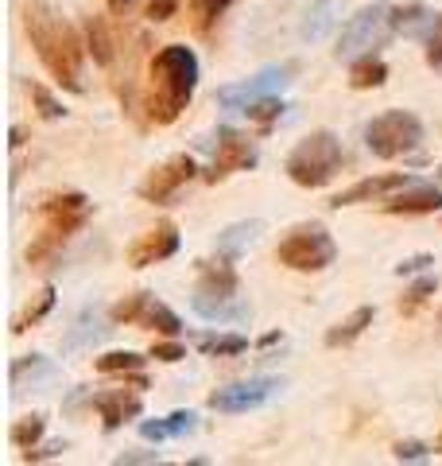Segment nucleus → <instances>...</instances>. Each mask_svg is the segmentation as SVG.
Returning a JSON list of instances; mask_svg holds the SVG:
<instances>
[{
    "mask_svg": "<svg viewBox=\"0 0 442 466\" xmlns=\"http://www.w3.org/2000/svg\"><path fill=\"white\" fill-rule=\"evenodd\" d=\"M392 16H396V8L385 5V0L361 8L357 16H349V24L342 27V39H337L334 55L337 58H353V55H368L373 47H380L385 35L392 32Z\"/></svg>",
    "mask_w": 442,
    "mask_h": 466,
    "instance_id": "nucleus-8",
    "label": "nucleus"
},
{
    "mask_svg": "<svg viewBox=\"0 0 442 466\" xmlns=\"http://www.w3.org/2000/svg\"><path fill=\"white\" fill-rule=\"evenodd\" d=\"M66 451V440H51L47 447H32L24 451V462H43V459H58Z\"/></svg>",
    "mask_w": 442,
    "mask_h": 466,
    "instance_id": "nucleus-37",
    "label": "nucleus"
},
{
    "mask_svg": "<svg viewBox=\"0 0 442 466\" xmlns=\"http://www.w3.org/2000/svg\"><path fill=\"white\" fill-rule=\"evenodd\" d=\"M346 164V152H342V140H337L334 133H326V128H318V133L303 137L299 144L291 148L287 156V175L291 183L306 187V191H315V187H326L337 171H342Z\"/></svg>",
    "mask_w": 442,
    "mask_h": 466,
    "instance_id": "nucleus-4",
    "label": "nucleus"
},
{
    "mask_svg": "<svg viewBox=\"0 0 442 466\" xmlns=\"http://www.w3.org/2000/svg\"><path fill=\"white\" fill-rule=\"evenodd\" d=\"M156 462H164L156 451H125V455H116V466H156Z\"/></svg>",
    "mask_w": 442,
    "mask_h": 466,
    "instance_id": "nucleus-38",
    "label": "nucleus"
},
{
    "mask_svg": "<svg viewBox=\"0 0 442 466\" xmlns=\"http://www.w3.org/2000/svg\"><path fill=\"white\" fill-rule=\"evenodd\" d=\"M392 32L407 39H431L435 32H442V12H431L427 5H404L392 16Z\"/></svg>",
    "mask_w": 442,
    "mask_h": 466,
    "instance_id": "nucleus-17",
    "label": "nucleus"
},
{
    "mask_svg": "<svg viewBox=\"0 0 442 466\" xmlns=\"http://www.w3.org/2000/svg\"><path fill=\"white\" fill-rule=\"evenodd\" d=\"M109 319L116 327H147V330H159L167 339H179L183 334V323L167 303H159L152 291H136V296H125L116 308L109 311Z\"/></svg>",
    "mask_w": 442,
    "mask_h": 466,
    "instance_id": "nucleus-9",
    "label": "nucleus"
},
{
    "mask_svg": "<svg viewBox=\"0 0 442 466\" xmlns=\"http://www.w3.org/2000/svg\"><path fill=\"white\" fill-rule=\"evenodd\" d=\"M147 16L152 20H171L175 16V0H147Z\"/></svg>",
    "mask_w": 442,
    "mask_h": 466,
    "instance_id": "nucleus-40",
    "label": "nucleus"
},
{
    "mask_svg": "<svg viewBox=\"0 0 442 466\" xmlns=\"http://www.w3.org/2000/svg\"><path fill=\"white\" fill-rule=\"evenodd\" d=\"M198 350L210 358H237L248 350V339L245 334H202L198 339Z\"/></svg>",
    "mask_w": 442,
    "mask_h": 466,
    "instance_id": "nucleus-27",
    "label": "nucleus"
},
{
    "mask_svg": "<svg viewBox=\"0 0 442 466\" xmlns=\"http://www.w3.org/2000/svg\"><path fill=\"white\" fill-rule=\"evenodd\" d=\"M147 358H156V361H167V366H175V361H183L186 358V350L175 342V339H167V342H152V354Z\"/></svg>",
    "mask_w": 442,
    "mask_h": 466,
    "instance_id": "nucleus-35",
    "label": "nucleus"
},
{
    "mask_svg": "<svg viewBox=\"0 0 442 466\" xmlns=\"http://www.w3.org/2000/svg\"><path fill=\"white\" fill-rule=\"evenodd\" d=\"M229 5H233V0H195V12H198V27H202V32H206V27H210Z\"/></svg>",
    "mask_w": 442,
    "mask_h": 466,
    "instance_id": "nucleus-33",
    "label": "nucleus"
},
{
    "mask_svg": "<svg viewBox=\"0 0 442 466\" xmlns=\"http://www.w3.org/2000/svg\"><path fill=\"white\" fill-rule=\"evenodd\" d=\"M85 218H90V198L78 191L43 198L39 202V238L27 245V265H43L47 257H55L70 233H78L85 226Z\"/></svg>",
    "mask_w": 442,
    "mask_h": 466,
    "instance_id": "nucleus-3",
    "label": "nucleus"
},
{
    "mask_svg": "<svg viewBox=\"0 0 442 466\" xmlns=\"http://www.w3.org/2000/svg\"><path fill=\"white\" fill-rule=\"evenodd\" d=\"M431 265H435L431 253H416V257H404L400 265H396V276H416V272H427Z\"/></svg>",
    "mask_w": 442,
    "mask_h": 466,
    "instance_id": "nucleus-36",
    "label": "nucleus"
},
{
    "mask_svg": "<svg viewBox=\"0 0 442 466\" xmlns=\"http://www.w3.org/2000/svg\"><path fill=\"white\" fill-rule=\"evenodd\" d=\"M380 207H385L388 214H435V210H442V191H438L435 183L411 179L396 195H388Z\"/></svg>",
    "mask_w": 442,
    "mask_h": 466,
    "instance_id": "nucleus-15",
    "label": "nucleus"
},
{
    "mask_svg": "<svg viewBox=\"0 0 442 466\" xmlns=\"http://www.w3.org/2000/svg\"><path fill=\"white\" fill-rule=\"evenodd\" d=\"M264 233V222L260 218H253V222H233L217 233V257H226V260H237L248 245H253L256 238Z\"/></svg>",
    "mask_w": 442,
    "mask_h": 466,
    "instance_id": "nucleus-20",
    "label": "nucleus"
},
{
    "mask_svg": "<svg viewBox=\"0 0 442 466\" xmlns=\"http://www.w3.org/2000/svg\"><path fill=\"white\" fill-rule=\"evenodd\" d=\"M144 366L140 354H132V350H109V354L97 358V370L101 373H136Z\"/></svg>",
    "mask_w": 442,
    "mask_h": 466,
    "instance_id": "nucleus-30",
    "label": "nucleus"
},
{
    "mask_svg": "<svg viewBox=\"0 0 442 466\" xmlns=\"http://www.w3.org/2000/svg\"><path fill=\"white\" fill-rule=\"evenodd\" d=\"M175 249H179V229H175L171 222H159L156 229L140 233V238L128 245V265H132V268L159 265V260L175 257Z\"/></svg>",
    "mask_w": 442,
    "mask_h": 466,
    "instance_id": "nucleus-14",
    "label": "nucleus"
},
{
    "mask_svg": "<svg viewBox=\"0 0 442 466\" xmlns=\"http://www.w3.org/2000/svg\"><path fill=\"white\" fill-rule=\"evenodd\" d=\"M435 451H442V435H438V443H435Z\"/></svg>",
    "mask_w": 442,
    "mask_h": 466,
    "instance_id": "nucleus-45",
    "label": "nucleus"
},
{
    "mask_svg": "<svg viewBox=\"0 0 442 466\" xmlns=\"http://www.w3.org/2000/svg\"><path fill=\"white\" fill-rule=\"evenodd\" d=\"M51 308H55V288H43V291H39V299H35V303H27V308H24L16 319H12V334H24L27 327L43 323Z\"/></svg>",
    "mask_w": 442,
    "mask_h": 466,
    "instance_id": "nucleus-28",
    "label": "nucleus"
},
{
    "mask_svg": "<svg viewBox=\"0 0 442 466\" xmlns=\"http://www.w3.org/2000/svg\"><path fill=\"white\" fill-rule=\"evenodd\" d=\"M256 144L248 140L245 133H237V128H217V148H214V167L206 179L217 183L226 179V175L233 171H253L256 167Z\"/></svg>",
    "mask_w": 442,
    "mask_h": 466,
    "instance_id": "nucleus-13",
    "label": "nucleus"
},
{
    "mask_svg": "<svg viewBox=\"0 0 442 466\" xmlns=\"http://www.w3.org/2000/svg\"><path fill=\"white\" fill-rule=\"evenodd\" d=\"M8 137H12V140H8V144H12V148H20V144H24V128L16 125V128H12V133H8Z\"/></svg>",
    "mask_w": 442,
    "mask_h": 466,
    "instance_id": "nucleus-42",
    "label": "nucleus"
},
{
    "mask_svg": "<svg viewBox=\"0 0 442 466\" xmlns=\"http://www.w3.org/2000/svg\"><path fill=\"white\" fill-rule=\"evenodd\" d=\"M365 144L377 159H396L404 152H416L423 144V121L416 113H404V109H388L368 121L365 128Z\"/></svg>",
    "mask_w": 442,
    "mask_h": 466,
    "instance_id": "nucleus-7",
    "label": "nucleus"
},
{
    "mask_svg": "<svg viewBox=\"0 0 442 466\" xmlns=\"http://www.w3.org/2000/svg\"><path fill=\"white\" fill-rule=\"evenodd\" d=\"M334 257H337V245L326 233V226H318V222L295 226L276 249V260L287 265L291 272H322L334 265Z\"/></svg>",
    "mask_w": 442,
    "mask_h": 466,
    "instance_id": "nucleus-6",
    "label": "nucleus"
},
{
    "mask_svg": "<svg viewBox=\"0 0 442 466\" xmlns=\"http://www.w3.org/2000/svg\"><path fill=\"white\" fill-rule=\"evenodd\" d=\"M85 47H90L97 66L113 63V35L105 27V16H90V20H85Z\"/></svg>",
    "mask_w": 442,
    "mask_h": 466,
    "instance_id": "nucleus-25",
    "label": "nucleus"
},
{
    "mask_svg": "<svg viewBox=\"0 0 442 466\" xmlns=\"http://www.w3.org/2000/svg\"><path fill=\"white\" fill-rule=\"evenodd\" d=\"M373 315H377L373 308H357V311H349V315L342 319V323L326 330V346H349V342H357L361 334H365L368 327H373Z\"/></svg>",
    "mask_w": 442,
    "mask_h": 466,
    "instance_id": "nucleus-22",
    "label": "nucleus"
},
{
    "mask_svg": "<svg viewBox=\"0 0 442 466\" xmlns=\"http://www.w3.org/2000/svg\"><path fill=\"white\" fill-rule=\"evenodd\" d=\"M411 183V175H373V179H361V183H353L349 191L337 195L330 207L334 210H342V207H357V202H385L388 195H396L400 187Z\"/></svg>",
    "mask_w": 442,
    "mask_h": 466,
    "instance_id": "nucleus-16",
    "label": "nucleus"
},
{
    "mask_svg": "<svg viewBox=\"0 0 442 466\" xmlns=\"http://www.w3.org/2000/svg\"><path fill=\"white\" fill-rule=\"evenodd\" d=\"M105 5H109L113 12H125V8H128V0H105Z\"/></svg>",
    "mask_w": 442,
    "mask_h": 466,
    "instance_id": "nucleus-43",
    "label": "nucleus"
},
{
    "mask_svg": "<svg viewBox=\"0 0 442 466\" xmlns=\"http://www.w3.org/2000/svg\"><path fill=\"white\" fill-rule=\"evenodd\" d=\"M32 106H35V113L43 116V121H63L66 116V109H63V101H58L47 86H32Z\"/></svg>",
    "mask_w": 442,
    "mask_h": 466,
    "instance_id": "nucleus-31",
    "label": "nucleus"
},
{
    "mask_svg": "<svg viewBox=\"0 0 442 466\" xmlns=\"http://www.w3.org/2000/svg\"><path fill=\"white\" fill-rule=\"evenodd\" d=\"M198 428V416L195 412H171L167 420H144L140 424V435L152 443H164V440H175V435H186Z\"/></svg>",
    "mask_w": 442,
    "mask_h": 466,
    "instance_id": "nucleus-21",
    "label": "nucleus"
},
{
    "mask_svg": "<svg viewBox=\"0 0 442 466\" xmlns=\"http://www.w3.org/2000/svg\"><path fill=\"white\" fill-rule=\"evenodd\" d=\"M388 78V66H385V58H377L373 51L361 55L357 63L349 66V86L353 90H377V86H385Z\"/></svg>",
    "mask_w": 442,
    "mask_h": 466,
    "instance_id": "nucleus-24",
    "label": "nucleus"
},
{
    "mask_svg": "<svg viewBox=\"0 0 442 466\" xmlns=\"http://www.w3.org/2000/svg\"><path fill=\"white\" fill-rule=\"evenodd\" d=\"M435 291H438V276H431V272H427V276H419V280H416V284H411V288L404 291V299H400V315H404V319L419 315V311L427 308V303H431V296H435Z\"/></svg>",
    "mask_w": 442,
    "mask_h": 466,
    "instance_id": "nucleus-26",
    "label": "nucleus"
},
{
    "mask_svg": "<svg viewBox=\"0 0 442 466\" xmlns=\"http://www.w3.org/2000/svg\"><path fill=\"white\" fill-rule=\"evenodd\" d=\"M342 12H346V0H315V5L303 12V24H299L303 43L326 39L334 32V24L342 20Z\"/></svg>",
    "mask_w": 442,
    "mask_h": 466,
    "instance_id": "nucleus-18",
    "label": "nucleus"
},
{
    "mask_svg": "<svg viewBox=\"0 0 442 466\" xmlns=\"http://www.w3.org/2000/svg\"><path fill=\"white\" fill-rule=\"evenodd\" d=\"M43 428H47V420H43L39 412H32V416H24V420H16V424H12L8 440L16 443L20 451H32V447L43 440Z\"/></svg>",
    "mask_w": 442,
    "mask_h": 466,
    "instance_id": "nucleus-29",
    "label": "nucleus"
},
{
    "mask_svg": "<svg viewBox=\"0 0 442 466\" xmlns=\"http://www.w3.org/2000/svg\"><path fill=\"white\" fill-rule=\"evenodd\" d=\"M392 455L400 459V462H423L427 455H431V447L419 443V440H404V443H396V447H392Z\"/></svg>",
    "mask_w": 442,
    "mask_h": 466,
    "instance_id": "nucleus-34",
    "label": "nucleus"
},
{
    "mask_svg": "<svg viewBox=\"0 0 442 466\" xmlns=\"http://www.w3.org/2000/svg\"><path fill=\"white\" fill-rule=\"evenodd\" d=\"M237 272L229 268V260L221 257L217 265L206 260L198 268V284L190 296V308L202 319H248V308H237Z\"/></svg>",
    "mask_w": 442,
    "mask_h": 466,
    "instance_id": "nucleus-5",
    "label": "nucleus"
},
{
    "mask_svg": "<svg viewBox=\"0 0 442 466\" xmlns=\"http://www.w3.org/2000/svg\"><path fill=\"white\" fill-rule=\"evenodd\" d=\"M427 66H435L442 75V32H435L431 39H427Z\"/></svg>",
    "mask_w": 442,
    "mask_h": 466,
    "instance_id": "nucleus-39",
    "label": "nucleus"
},
{
    "mask_svg": "<svg viewBox=\"0 0 442 466\" xmlns=\"http://www.w3.org/2000/svg\"><path fill=\"white\" fill-rule=\"evenodd\" d=\"M287 82H291V66H268V70H260V75L245 78V82L221 86V90H217V106H221V109H241V113H245L248 106H253V101L279 94Z\"/></svg>",
    "mask_w": 442,
    "mask_h": 466,
    "instance_id": "nucleus-11",
    "label": "nucleus"
},
{
    "mask_svg": "<svg viewBox=\"0 0 442 466\" xmlns=\"http://www.w3.org/2000/svg\"><path fill=\"white\" fill-rule=\"evenodd\" d=\"M94 408L101 412V420H105V431H116L125 420H136L144 404H140V397H132V392L113 389V392H97Z\"/></svg>",
    "mask_w": 442,
    "mask_h": 466,
    "instance_id": "nucleus-19",
    "label": "nucleus"
},
{
    "mask_svg": "<svg viewBox=\"0 0 442 466\" xmlns=\"http://www.w3.org/2000/svg\"><path fill=\"white\" fill-rule=\"evenodd\" d=\"M438 330H442V308H438Z\"/></svg>",
    "mask_w": 442,
    "mask_h": 466,
    "instance_id": "nucleus-44",
    "label": "nucleus"
},
{
    "mask_svg": "<svg viewBox=\"0 0 442 466\" xmlns=\"http://www.w3.org/2000/svg\"><path fill=\"white\" fill-rule=\"evenodd\" d=\"M198 86V55L183 43H167L147 66V97L144 109L156 125L179 121V113L190 106Z\"/></svg>",
    "mask_w": 442,
    "mask_h": 466,
    "instance_id": "nucleus-2",
    "label": "nucleus"
},
{
    "mask_svg": "<svg viewBox=\"0 0 442 466\" xmlns=\"http://www.w3.org/2000/svg\"><path fill=\"white\" fill-rule=\"evenodd\" d=\"M55 373V366L43 354H27V358H16L12 361V389H27V385H39V381H47V377Z\"/></svg>",
    "mask_w": 442,
    "mask_h": 466,
    "instance_id": "nucleus-23",
    "label": "nucleus"
},
{
    "mask_svg": "<svg viewBox=\"0 0 442 466\" xmlns=\"http://www.w3.org/2000/svg\"><path fill=\"white\" fill-rule=\"evenodd\" d=\"M279 392H284L279 377H253V381H237V385L210 392V408L214 412H226V416H237V412H253V408L268 404Z\"/></svg>",
    "mask_w": 442,
    "mask_h": 466,
    "instance_id": "nucleus-10",
    "label": "nucleus"
},
{
    "mask_svg": "<svg viewBox=\"0 0 442 466\" xmlns=\"http://www.w3.org/2000/svg\"><path fill=\"white\" fill-rule=\"evenodd\" d=\"M195 171H198V167H195V159H190V156H171L167 164H159V167L140 183V198L152 202V207H164V202H171L190 179H195Z\"/></svg>",
    "mask_w": 442,
    "mask_h": 466,
    "instance_id": "nucleus-12",
    "label": "nucleus"
},
{
    "mask_svg": "<svg viewBox=\"0 0 442 466\" xmlns=\"http://www.w3.org/2000/svg\"><path fill=\"white\" fill-rule=\"evenodd\" d=\"M24 32L32 39L39 63L51 70V78L70 94H82V63H85V43L74 32V24L51 5H27L24 8Z\"/></svg>",
    "mask_w": 442,
    "mask_h": 466,
    "instance_id": "nucleus-1",
    "label": "nucleus"
},
{
    "mask_svg": "<svg viewBox=\"0 0 442 466\" xmlns=\"http://www.w3.org/2000/svg\"><path fill=\"white\" fill-rule=\"evenodd\" d=\"M276 342H284V334H279V330H268V334L260 339V346H276Z\"/></svg>",
    "mask_w": 442,
    "mask_h": 466,
    "instance_id": "nucleus-41",
    "label": "nucleus"
},
{
    "mask_svg": "<svg viewBox=\"0 0 442 466\" xmlns=\"http://www.w3.org/2000/svg\"><path fill=\"white\" fill-rule=\"evenodd\" d=\"M284 101H276V94L272 97H260V101H253V106H248L245 113H248V121H256V125H264V128H268V125H276L279 121V116H284Z\"/></svg>",
    "mask_w": 442,
    "mask_h": 466,
    "instance_id": "nucleus-32",
    "label": "nucleus"
}]
</instances>
